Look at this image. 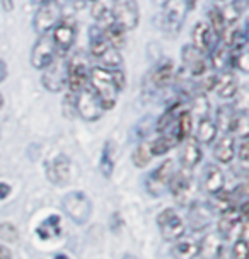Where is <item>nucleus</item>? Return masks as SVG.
<instances>
[{"label": "nucleus", "instance_id": "54", "mask_svg": "<svg viewBox=\"0 0 249 259\" xmlns=\"http://www.w3.org/2000/svg\"><path fill=\"white\" fill-rule=\"evenodd\" d=\"M215 2H224V0H215Z\"/></svg>", "mask_w": 249, "mask_h": 259}, {"label": "nucleus", "instance_id": "17", "mask_svg": "<svg viewBox=\"0 0 249 259\" xmlns=\"http://www.w3.org/2000/svg\"><path fill=\"white\" fill-rule=\"evenodd\" d=\"M214 213L215 211L212 210L209 203L193 201L190 205V211H188V224H190L191 230L201 232V230L209 229V225L214 220Z\"/></svg>", "mask_w": 249, "mask_h": 259}, {"label": "nucleus", "instance_id": "14", "mask_svg": "<svg viewBox=\"0 0 249 259\" xmlns=\"http://www.w3.org/2000/svg\"><path fill=\"white\" fill-rule=\"evenodd\" d=\"M181 60L184 63V68L190 72L191 77H203V75H206V70H209V65H210L209 58H206L205 53H201L200 50H196L193 45L183 46Z\"/></svg>", "mask_w": 249, "mask_h": 259}, {"label": "nucleus", "instance_id": "5", "mask_svg": "<svg viewBox=\"0 0 249 259\" xmlns=\"http://www.w3.org/2000/svg\"><path fill=\"white\" fill-rule=\"evenodd\" d=\"M217 234L220 235V239L225 240L246 239V215L241 213L237 208H230L220 213Z\"/></svg>", "mask_w": 249, "mask_h": 259}, {"label": "nucleus", "instance_id": "42", "mask_svg": "<svg viewBox=\"0 0 249 259\" xmlns=\"http://www.w3.org/2000/svg\"><path fill=\"white\" fill-rule=\"evenodd\" d=\"M19 239V230L11 222H4L0 224V240L4 242H16Z\"/></svg>", "mask_w": 249, "mask_h": 259}, {"label": "nucleus", "instance_id": "49", "mask_svg": "<svg viewBox=\"0 0 249 259\" xmlns=\"http://www.w3.org/2000/svg\"><path fill=\"white\" fill-rule=\"evenodd\" d=\"M0 259H12V252H11V249L4 246L2 242H0Z\"/></svg>", "mask_w": 249, "mask_h": 259}, {"label": "nucleus", "instance_id": "48", "mask_svg": "<svg viewBox=\"0 0 249 259\" xmlns=\"http://www.w3.org/2000/svg\"><path fill=\"white\" fill-rule=\"evenodd\" d=\"M0 6L6 12H12L14 7H16V0H0Z\"/></svg>", "mask_w": 249, "mask_h": 259}, {"label": "nucleus", "instance_id": "29", "mask_svg": "<svg viewBox=\"0 0 249 259\" xmlns=\"http://www.w3.org/2000/svg\"><path fill=\"white\" fill-rule=\"evenodd\" d=\"M229 133L236 135L239 140H241V138H247L249 118H247L246 109H236V113H234V116H232V121H230V126H229Z\"/></svg>", "mask_w": 249, "mask_h": 259}, {"label": "nucleus", "instance_id": "12", "mask_svg": "<svg viewBox=\"0 0 249 259\" xmlns=\"http://www.w3.org/2000/svg\"><path fill=\"white\" fill-rule=\"evenodd\" d=\"M58 55L60 53H58L57 46H55V43H53L52 36L41 34V36H38L33 50H31L29 62L36 70H45V68L48 67V65L52 63Z\"/></svg>", "mask_w": 249, "mask_h": 259}, {"label": "nucleus", "instance_id": "16", "mask_svg": "<svg viewBox=\"0 0 249 259\" xmlns=\"http://www.w3.org/2000/svg\"><path fill=\"white\" fill-rule=\"evenodd\" d=\"M174 174V162L168 159L159 165L154 172L150 174L149 181H147V189L152 196H160L165 189H168L171 176Z\"/></svg>", "mask_w": 249, "mask_h": 259}, {"label": "nucleus", "instance_id": "38", "mask_svg": "<svg viewBox=\"0 0 249 259\" xmlns=\"http://www.w3.org/2000/svg\"><path fill=\"white\" fill-rule=\"evenodd\" d=\"M152 157L154 155H152V152H150V142H140L137 145L135 152H133L132 159H133V164H135L138 169H144L150 164Z\"/></svg>", "mask_w": 249, "mask_h": 259}, {"label": "nucleus", "instance_id": "43", "mask_svg": "<svg viewBox=\"0 0 249 259\" xmlns=\"http://www.w3.org/2000/svg\"><path fill=\"white\" fill-rule=\"evenodd\" d=\"M232 257L234 259H249V246L246 239H237L232 247Z\"/></svg>", "mask_w": 249, "mask_h": 259}, {"label": "nucleus", "instance_id": "22", "mask_svg": "<svg viewBox=\"0 0 249 259\" xmlns=\"http://www.w3.org/2000/svg\"><path fill=\"white\" fill-rule=\"evenodd\" d=\"M214 157L219 164H230L236 157V140L232 135H224L214 145Z\"/></svg>", "mask_w": 249, "mask_h": 259}, {"label": "nucleus", "instance_id": "33", "mask_svg": "<svg viewBox=\"0 0 249 259\" xmlns=\"http://www.w3.org/2000/svg\"><path fill=\"white\" fill-rule=\"evenodd\" d=\"M60 232H62V227H60V217L57 215L48 217V219L38 227V230H36V234L45 240L57 237V235H60Z\"/></svg>", "mask_w": 249, "mask_h": 259}, {"label": "nucleus", "instance_id": "25", "mask_svg": "<svg viewBox=\"0 0 249 259\" xmlns=\"http://www.w3.org/2000/svg\"><path fill=\"white\" fill-rule=\"evenodd\" d=\"M103 29V36L106 39V43H108L111 48L114 50H121L124 48V45H127V31L123 29V27H119L118 24H114L113 21L106 22L104 27H101Z\"/></svg>", "mask_w": 249, "mask_h": 259}, {"label": "nucleus", "instance_id": "6", "mask_svg": "<svg viewBox=\"0 0 249 259\" xmlns=\"http://www.w3.org/2000/svg\"><path fill=\"white\" fill-rule=\"evenodd\" d=\"M171 194L174 196L179 205H191L195 201V193H196V186H195V179H193V174L190 169L178 170L171 176L169 184H168Z\"/></svg>", "mask_w": 249, "mask_h": 259}, {"label": "nucleus", "instance_id": "46", "mask_svg": "<svg viewBox=\"0 0 249 259\" xmlns=\"http://www.w3.org/2000/svg\"><path fill=\"white\" fill-rule=\"evenodd\" d=\"M7 75H9V67H7V63L4 62L2 58H0V84L6 80Z\"/></svg>", "mask_w": 249, "mask_h": 259}, {"label": "nucleus", "instance_id": "26", "mask_svg": "<svg viewBox=\"0 0 249 259\" xmlns=\"http://www.w3.org/2000/svg\"><path fill=\"white\" fill-rule=\"evenodd\" d=\"M217 133H219V130H217L214 119H210L209 116L198 119V124H196V138H195L198 143H203V145H210V143H214L217 140Z\"/></svg>", "mask_w": 249, "mask_h": 259}, {"label": "nucleus", "instance_id": "34", "mask_svg": "<svg viewBox=\"0 0 249 259\" xmlns=\"http://www.w3.org/2000/svg\"><path fill=\"white\" fill-rule=\"evenodd\" d=\"M209 62L212 63V67H214L215 70L224 68L229 62V48L227 46H225L224 43H220V41H217V43L214 45V48L210 50Z\"/></svg>", "mask_w": 249, "mask_h": 259}, {"label": "nucleus", "instance_id": "44", "mask_svg": "<svg viewBox=\"0 0 249 259\" xmlns=\"http://www.w3.org/2000/svg\"><path fill=\"white\" fill-rule=\"evenodd\" d=\"M236 155L239 157V162L242 164L244 169H247V159H249V145H247V138H241V143L236 149Z\"/></svg>", "mask_w": 249, "mask_h": 259}, {"label": "nucleus", "instance_id": "51", "mask_svg": "<svg viewBox=\"0 0 249 259\" xmlns=\"http://www.w3.org/2000/svg\"><path fill=\"white\" fill-rule=\"evenodd\" d=\"M53 259H70V257L65 256V254H58V256H55Z\"/></svg>", "mask_w": 249, "mask_h": 259}, {"label": "nucleus", "instance_id": "30", "mask_svg": "<svg viewBox=\"0 0 249 259\" xmlns=\"http://www.w3.org/2000/svg\"><path fill=\"white\" fill-rule=\"evenodd\" d=\"M174 145H178L176 137H174L173 130H169L168 133H162L159 138H155L154 142H150V152H152V155H154V157L165 155Z\"/></svg>", "mask_w": 249, "mask_h": 259}, {"label": "nucleus", "instance_id": "32", "mask_svg": "<svg viewBox=\"0 0 249 259\" xmlns=\"http://www.w3.org/2000/svg\"><path fill=\"white\" fill-rule=\"evenodd\" d=\"M99 170L103 172L104 178H111L113 170H114V143L113 142H106L101 152V159H99Z\"/></svg>", "mask_w": 249, "mask_h": 259}, {"label": "nucleus", "instance_id": "4", "mask_svg": "<svg viewBox=\"0 0 249 259\" xmlns=\"http://www.w3.org/2000/svg\"><path fill=\"white\" fill-rule=\"evenodd\" d=\"M62 210L77 225H86L92 217V203L86 193L72 191L63 196Z\"/></svg>", "mask_w": 249, "mask_h": 259}, {"label": "nucleus", "instance_id": "15", "mask_svg": "<svg viewBox=\"0 0 249 259\" xmlns=\"http://www.w3.org/2000/svg\"><path fill=\"white\" fill-rule=\"evenodd\" d=\"M70 172L72 162L65 154H58L52 162L46 164V176L55 186H67L70 181Z\"/></svg>", "mask_w": 249, "mask_h": 259}, {"label": "nucleus", "instance_id": "10", "mask_svg": "<svg viewBox=\"0 0 249 259\" xmlns=\"http://www.w3.org/2000/svg\"><path fill=\"white\" fill-rule=\"evenodd\" d=\"M62 19V9L57 2L41 4L33 17V29L38 36L50 34L52 29Z\"/></svg>", "mask_w": 249, "mask_h": 259}, {"label": "nucleus", "instance_id": "45", "mask_svg": "<svg viewBox=\"0 0 249 259\" xmlns=\"http://www.w3.org/2000/svg\"><path fill=\"white\" fill-rule=\"evenodd\" d=\"M109 72H111L114 87L118 89V92H121L124 89V85H127V75H124V72L121 68H114V70H109Z\"/></svg>", "mask_w": 249, "mask_h": 259}, {"label": "nucleus", "instance_id": "24", "mask_svg": "<svg viewBox=\"0 0 249 259\" xmlns=\"http://www.w3.org/2000/svg\"><path fill=\"white\" fill-rule=\"evenodd\" d=\"M214 91H217V94H219V97H222V99H232L239 92V84H237L236 75L230 72H224V73H220V75H217Z\"/></svg>", "mask_w": 249, "mask_h": 259}, {"label": "nucleus", "instance_id": "35", "mask_svg": "<svg viewBox=\"0 0 249 259\" xmlns=\"http://www.w3.org/2000/svg\"><path fill=\"white\" fill-rule=\"evenodd\" d=\"M229 62H232V67L236 70L247 73L249 72V52L247 46L244 48H236V50H229Z\"/></svg>", "mask_w": 249, "mask_h": 259}, {"label": "nucleus", "instance_id": "23", "mask_svg": "<svg viewBox=\"0 0 249 259\" xmlns=\"http://www.w3.org/2000/svg\"><path fill=\"white\" fill-rule=\"evenodd\" d=\"M222 252V239L219 234H209L205 235L201 242H198V254L201 259H219Z\"/></svg>", "mask_w": 249, "mask_h": 259}, {"label": "nucleus", "instance_id": "21", "mask_svg": "<svg viewBox=\"0 0 249 259\" xmlns=\"http://www.w3.org/2000/svg\"><path fill=\"white\" fill-rule=\"evenodd\" d=\"M174 78V63L171 58H164L155 65V68L152 70L150 80L152 85L157 89H164L171 84V80Z\"/></svg>", "mask_w": 249, "mask_h": 259}, {"label": "nucleus", "instance_id": "47", "mask_svg": "<svg viewBox=\"0 0 249 259\" xmlns=\"http://www.w3.org/2000/svg\"><path fill=\"white\" fill-rule=\"evenodd\" d=\"M12 191V188L9 186L7 183H0V200H6V198L11 194Z\"/></svg>", "mask_w": 249, "mask_h": 259}, {"label": "nucleus", "instance_id": "2", "mask_svg": "<svg viewBox=\"0 0 249 259\" xmlns=\"http://www.w3.org/2000/svg\"><path fill=\"white\" fill-rule=\"evenodd\" d=\"M89 55L82 50L73 52L72 57L67 58V89L72 94H77L79 91L89 85Z\"/></svg>", "mask_w": 249, "mask_h": 259}, {"label": "nucleus", "instance_id": "39", "mask_svg": "<svg viewBox=\"0 0 249 259\" xmlns=\"http://www.w3.org/2000/svg\"><path fill=\"white\" fill-rule=\"evenodd\" d=\"M234 113H236V109L232 108V106H220L219 109H217V118H215V126L217 130H222V132L229 133V126H230V121H232V116Z\"/></svg>", "mask_w": 249, "mask_h": 259}, {"label": "nucleus", "instance_id": "37", "mask_svg": "<svg viewBox=\"0 0 249 259\" xmlns=\"http://www.w3.org/2000/svg\"><path fill=\"white\" fill-rule=\"evenodd\" d=\"M206 24L210 26L212 32H214L215 39L220 41V38H222L225 27H227V24H225V19H224V14L222 11H220L219 7H214L212 11L209 12V22Z\"/></svg>", "mask_w": 249, "mask_h": 259}, {"label": "nucleus", "instance_id": "31", "mask_svg": "<svg viewBox=\"0 0 249 259\" xmlns=\"http://www.w3.org/2000/svg\"><path fill=\"white\" fill-rule=\"evenodd\" d=\"M174 259H195L198 256V242L191 239H179L173 247Z\"/></svg>", "mask_w": 249, "mask_h": 259}, {"label": "nucleus", "instance_id": "55", "mask_svg": "<svg viewBox=\"0 0 249 259\" xmlns=\"http://www.w3.org/2000/svg\"><path fill=\"white\" fill-rule=\"evenodd\" d=\"M91 2H96V0H91Z\"/></svg>", "mask_w": 249, "mask_h": 259}, {"label": "nucleus", "instance_id": "13", "mask_svg": "<svg viewBox=\"0 0 249 259\" xmlns=\"http://www.w3.org/2000/svg\"><path fill=\"white\" fill-rule=\"evenodd\" d=\"M157 225L159 230L162 234V237L169 242H176L184 235V220L181 219V215L178 213L173 208H165L157 217Z\"/></svg>", "mask_w": 249, "mask_h": 259}, {"label": "nucleus", "instance_id": "19", "mask_svg": "<svg viewBox=\"0 0 249 259\" xmlns=\"http://www.w3.org/2000/svg\"><path fill=\"white\" fill-rule=\"evenodd\" d=\"M224 186H225L224 170L215 164L206 165L205 172H203V189L205 191L214 196V194L224 191Z\"/></svg>", "mask_w": 249, "mask_h": 259}, {"label": "nucleus", "instance_id": "50", "mask_svg": "<svg viewBox=\"0 0 249 259\" xmlns=\"http://www.w3.org/2000/svg\"><path fill=\"white\" fill-rule=\"evenodd\" d=\"M34 2H36V4H39V6H41V4H50V2H57V0H34Z\"/></svg>", "mask_w": 249, "mask_h": 259}, {"label": "nucleus", "instance_id": "36", "mask_svg": "<svg viewBox=\"0 0 249 259\" xmlns=\"http://www.w3.org/2000/svg\"><path fill=\"white\" fill-rule=\"evenodd\" d=\"M96 62H99L98 67H103L106 70H114V68H119L123 63V58H121V53H119V50H114L109 46L106 52L101 55V57L96 60Z\"/></svg>", "mask_w": 249, "mask_h": 259}, {"label": "nucleus", "instance_id": "28", "mask_svg": "<svg viewBox=\"0 0 249 259\" xmlns=\"http://www.w3.org/2000/svg\"><path fill=\"white\" fill-rule=\"evenodd\" d=\"M181 111H184L181 101H176L174 104H171L169 108L164 111L162 116L159 118L157 124H155V132L164 133V132H168V130H173L174 123H176V118L179 116Z\"/></svg>", "mask_w": 249, "mask_h": 259}, {"label": "nucleus", "instance_id": "9", "mask_svg": "<svg viewBox=\"0 0 249 259\" xmlns=\"http://www.w3.org/2000/svg\"><path fill=\"white\" fill-rule=\"evenodd\" d=\"M50 36H52L58 53L65 57L77 39V21L73 17H62L50 32Z\"/></svg>", "mask_w": 249, "mask_h": 259}, {"label": "nucleus", "instance_id": "20", "mask_svg": "<svg viewBox=\"0 0 249 259\" xmlns=\"http://www.w3.org/2000/svg\"><path fill=\"white\" fill-rule=\"evenodd\" d=\"M201 157H203V152H201L200 143H198L195 138H188V140L183 142L179 160H181V165L184 169H190V170L195 169L201 162Z\"/></svg>", "mask_w": 249, "mask_h": 259}, {"label": "nucleus", "instance_id": "41", "mask_svg": "<svg viewBox=\"0 0 249 259\" xmlns=\"http://www.w3.org/2000/svg\"><path fill=\"white\" fill-rule=\"evenodd\" d=\"M191 109H193V113H195L196 116H198V119L209 116L210 103H209V97L205 96V92H201V94L195 96V99H193V104H191Z\"/></svg>", "mask_w": 249, "mask_h": 259}, {"label": "nucleus", "instance_id": "11", "mask_svg": "<svg viewBox=\"0 0 249 259\" xmlns=\"http://www.w3.org/2000/svg\"><path fill=\"white\" fill-rule=\"evenodd\" d=\"M75 113L86 121H98L103 116L104 111L101 108L98 96L89 85L75 94Z\"/></svg>", "mask_w": 249, "mask_h": 259}, {"label": "nucleus", "instance_id": "7", "mask_svg": "<svg viewBox=\"0 0 249 259\" xmlns=\"http://www.w3.org/2000/svg\"><path fill=\"white\" fill-rule=\"evenodd\" d=\"M41 84L48 92H62L67 89V58L63 55H58L52 63L43 70Z\"/></svg>", "mask_w": 249, "mask_h": 259}, {"label": "nucleus", "instance_id": "27", "mask_svg": "<svg viewBox=\"0 0 249 259\" xmlns=\"http://www.w3.org/2000/svg\"><path fill=\"white\" fill-rule=\"evenodd\" d=\"M191 130H193V116L190 111H181L179 116L176 118V123L173 126V133L176 137L178 143H183L184 140H188L191 135Z\"/></svg>", "mask_w": 249, "mask_h": 259}, {"label": "nucleus", "instance_id": "8", "mask_svg": "<svg viewBox=\"0 0 249 259\" xmlns=\"http://www.w3.org/2000/svg\"><path fill=\"white\" fill-rule=\"evenodd\" d=\"M111 19L124 31H133L140 22V9L137 0H114L111 7Z\"/></svg>", "mask_w": 249, "mask_h": 259}, {"label": "nucleus", "instance_id": "1", "mask_svg": "<svg viewBox=\"0 0 249 259\" xmlns=\"http://www.w3.org/2000/svg\"><path fill=\"white\" fill-rule=\"evenodd\" d=\"M89 87L94 91V94L98 96L99 104L103 111H109L116 106L118 99V89L113 84L111 72L106 70L103 67H91L89 72Z\"/></svg>", "mask_w": 249, "mask_h": 259}, {"label": "nucleus", "instance_id": "18", "mask_svg": "<svg viewBox=\"0 0 249 259\" xmlns=\"http://www.w3.org/2000/svg\"><path fill=\"white\" fill-rule=\"evenodd\" d=\"M191 45L201 53L209 55L210 50L214 48V32H212L210 26L206 22H198L191 31Z\"/></svg>", "mask_w": 249, "mask_h": 259}, {"label": "nucleus", "instance_id": "40", "mask_svg": "<svg viewBox=\"0 0 249 259\" xmlns=\"http://www.w3.org/2000/svg\"><path fill=\"white\" fill-rule=\"evenodd\" d=\"M91 16L94 21L98 22H109L113 21L111 19V7L106 0H96L92 2V7H91Z\"/></svg>", "mask_w": 249, "mask_h": 259}, {"label": "nucleus", "instance_id": "3", "mask_svg": "<svg viewBox=\"0 0 249 259\" xmlns=\"http://www.w3.org/2000/svg\"><path fill=\"white\" fill-rule=\"evenodd\" d=\"M190 12L188 0H165L162 4V14H160V26L162 31L169 36H178V32L183 29V24L186 21V16Z\"/></svg>", "mask_w": 249, "mask_h": 259}, {"label": "nucleus", "instance_id": "52", "mask_svg": "<svg viewBox=\"0 0 249 259\" xmlns=\"http://www.w3.org/2000/svg\"><path fill=\"white\" fill-rule=\"evenodd\" d=\"M123 259H137L135 256H132V254H127V256H124Z\"/></svg>", "mask_w": 249, "mask_h": 259}, {"label": "nucleus", "instance_id": "53", "mask_svg": "<svg viewBox=\"0 0 249 259\" xmlns=\"http://www.w3.org/2000/svg\"><path fill=\"white\" fill-rule=\"evenodd\" d=\"M2 106H4V96L0 94V109H2Z\"/></svg>", "mask_w": 249, "mask_h": 259}]
</instances>
